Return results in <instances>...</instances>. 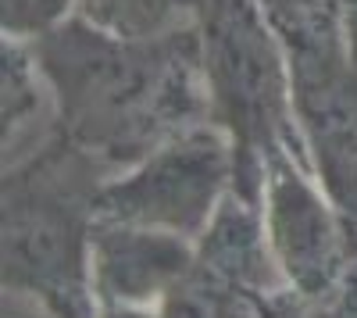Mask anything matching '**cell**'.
Returning <instances> with one entry per match:
<instances>
[{"instance_id": "6da1fadb", "label": "cell", "mask_w": 357, "mask_h": 318, "mask_svg": "<svg viewBox=\"0 0 357 318\" xmlns=\"http://www.w3.org/2000/svg\"><path fill=\"white\" fill-rule=\"evenodd\" d=\"M29 43L54 97V129L111 176L211 122L193 22L126 36L72 15Z\"/></svg>"}, {"instance_id": "7a4b0ae2", "label": "cell", "mask_w": 357, "mask_h": 318, "mask_svg": "<svg viewBox=\"0 0 357 318\" xmlns=\"http://www.w3.org/2000/svg\"><path fill=\"white\" fill-rule=\"evenodd\" d=\"M107 176L57 129L4 161V294L54 318H97L93 225Z\"/></svg>"}, {"instance_id": "3957f363", "label": "cell", "mask_w": 357, "mask_h": 318, "mask_svg": "<svg viewBox=\"0 0 357 318\" xmlns=\"http://www.w3.org/2000/svg\"><path fill=\"white\" fill-rule=\"evenodd\" d=\"M190 22L200 43L207 114L232 143V190L261 208L268 158L282 151L307 158L286 47L261 0H190Z\"/></svg>"}, {"instance_id": "277c9868", "label": "cell", "mask_w": 357, "mask_h": 318, "mask_svg": "<svg viewBox=\"0 0 357 318\" xmlns=\"http://www.w3.org/2000/svg\"><path fill=\"white\" fill-rule=\"evenodd\" d=\"M289 57L296 122L314 176L357 229V57L340 0H261Z\"/></svg>"}, {"instance_id": "5b68a950", "label": "cell", "mask_w": 357, "mask_h": 318, "mask_svg": "<svg viewBox=\"0 0 357 318\" xmlns=\"http://www.w3.org/2000/svg\"><path fill=\"white\" fill-rule=\"evenodd\" d=\"M232 143L215 122L172 136L126 172L107 176L97 197V218L200 240L232 193Z\"/></svg>"}, {"instance_id": "8992f818", "label": "cell", "mask_w": 357, "mask_h": 318, "mask_svg": "<svg viewBox=\"0 0 357 318\" xmlns=\"http://www.w3.org/2000/svg\"><path fill=\"white\" fill-rule=\"evenodd\" d=\"M261 222L286 290L307 304L329 297L357 262V229L301 154L282 151L268 158Z\"/></svg>"}, {"instance_id": "52a82bcc", "label": "cell", "mask_w": 357, "mask_h": 318, "mask_svg": "<svg viewBox=\"0 0 357 318\" xmlns=\"http://www.w3.org/2000/svg\"><path fill=\"white\" fill-rule=\"evenodd\" d=\"M282 290L261 208L232 190L197 240L190 272L158 304V318H264Z\"/></svg>"}, {"instance_id": "ba28073f", "label": "cell", "mask_w": 357, "mask_h": 318, "mask_svg": "<svg viewBox=\"0 0 357 318\" xmlns=\"http://www.w3.org/2000/svg\"><path fill=\"white\" fill-rule=\"evenodd\" d=\"M197 257L186 236L129 222L93 225V297L97 308H154L172 294Z\"/></svg>"}, {"instance_id": "9c48e42d", "label": "cell", "mask_w": 357, "mask_h": 318, "mask_svg": "<svg viewBox=\"0 0 357 318\" xmlns=\"http://www.w3.org/2000/svg\"><path fill=\"white\" fill-rule=\"evenodd\" d=\"M0 119H4V161L22 151L33 132L54 129V97L29 40L4 36L0 43Z\"/></svg>"}, {"instance_id": "30bf717a", "label": "cell", "mask_w": 357, "mask_h": 318, "mask_svg": "<svg viewBox=\"0 0 357 318\" xmlns=\"http://www.w3.org/2000/svg\"><path fill=\"white\" fill-rule=\"evenodd\" d=\"M75 15L111 33L158 36L190 22V0H79Z\"/></svg>"}, {"instance_id": "8fae6325", "label": "cell", "mask_w": 357, "mask_h": 318, "mask_svg": "<svg viewBox=\"0 0 357 318\" xmlns=\"http://www.w3.org/2000/svg\"><path fill=\"white\" fill-rule=\"evenodd\" d=\"M75 8L79 0H0V25H4V36L36 40L72 18Z\"/></svg>"}, {"instance_id": "7c38bea8", "label": "cell", "mask_w": 357, "mask_h": 318, "mask_svg": "<svg viewBox=\"0 0 357 318\" xmlns=\"http://www.w3.org/2000/svg\"><path fill=\"white\" fill-rule=\"evenodd\" d=\"M264 318H357V262L329 297L307 304L296 294L282 290L272 301V308L264 311Z\"/></svg>"}, {"instance_id": "4fadbf2b", "label": "cell", "mask_w": 357, "mask_h": 318, "mask_svg": "<svg viewBox=\"0 0 357 318\" xmlns=\"http://www.w3.org/2000/svg\"><path fill=\"white\" fill-rule=\"evenodd\" d=\"M340 11L347 22V36H350V50L357 57V0H340Z\"/></svg>"}, {"instance_id": "5bb4252c", "label": "cell", "mask_w": 357, "mask_h": 318, "mask_svg": "<svg viewBox=\"0 0 357 318\" xmlns=\"http://www.w3.org/2000/svg\"><path fill=\"white\" fill-rule=\"evenodd\" d=\"M97 318H158L154 308H100Z\"/></svg>"}]
</instances>
